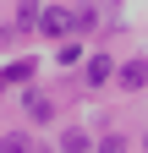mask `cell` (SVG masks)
I'll use <instances>...</instances> for the list:
<instances>
[{"mask_svg": "<svg viewBox=\"0 0 148 153\" xmlns=\"http://www.w3.org/2000/svg\"><path fill=\"white\" fill-rule=\"evenodd\" d=\"M0 148H6V153H28V137H16V131H11V137L0 142Z\"/></svg>", "mask_w": 148, "mask_h": 153, "instance_id": "cell-6", "label": "cell"}, {"mask_svg": "<svg viewBox=\"0 0 148 153\" xmlns=\"http://www.w3.org/2000/svg\"><path fill=\"white\" fill-rule=\"evenodd\" d=\"M22 104H28L33 120H49V99H44V93H22Z\"/></svg>", "mask_w": 148, "mask_h": 153, "instance_id": "cell-3", "label": "cell"}, {"mask_svg": "<svg viewBox=\"0 0 148 153\" xmlns=\"http://www.w3.org/2000/svg\"><path fill=\"white\" fill-rule=\"evenodd\" d=\"M61 148H66V153H88V137H82V131H66Z\"/></svg>", "mask_w": 148, "mask_h": 153, "instance_id": "cell-5", "label": "cell"}, {"mask_svg": "<svg viewBox=\"0 0 148 153\" xmlns=\"http://www.w3.org/2000/svg\"><path fill=\"white\" fill-rule=\"evenodd\" d=\"M39 27L55 38V33H71V27H77V16H66V11H44V16H39Z\"/></svg>", "mask_w": 148, "mask_h": 153, "instance_id": "cell-1", "label": "cell"}, {"mask_svg": "<svg viewBox=\"0 0 148 153\" xmlns=\"http://www.w3.org/2000/svg\"><path fill=\"white\" fill-rule=\"evenodd\" d=\"M110 71H115V66H110V55H93V60H88V82L99 88L104 76H110Z\"/></svg>", "mask_w": 148, "mask_h": 153, "instance_id": "cell-4", "label": "cell"}, {"mask_svg": "<svg viewBox=\"0 0 148 153\" xmlns=\"http://www.w3.org/2000/svg\"><path fill=\"white\" fill-rule=\"evenodd\" d=\"M143 82H148V66H143V60L121 66V88H143Z\"/></svg>", "mask_w": 148, "mask_h": 153, "instance_id": "cell-2", "label": "cell"}, {"mask_svg": "<svg viewBox=\"0 0 148 153\" xmlns=\"http://www.w3.org/2000/svg\"><path fill=\"white\" fill-rule=\"evenodd\" d=\"M99 153H126V142H121V137H104V142H99Z\"/></svg>", "mask_w": 148, "mask_h": 153, "instance_id": "cell-7", "label": "cell"}, {"mask_svg": "<svg viewBox=\"0 0 148 153\" xmlns=\"http://www.w3.org/2000/svg\"><path fill=\"white\" fill-rule=\"evenodd\" d=\"M143 142H148V137H143Z\"/></svg>", "mask_w": 148, "mask_h": 153, "instance_id": "cell-8", "label": "cell"}]
</instances>
